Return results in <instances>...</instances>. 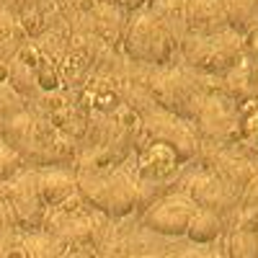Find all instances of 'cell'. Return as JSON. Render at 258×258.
I'll return each instance as SVG.
<instances>
[{"label":"cell","mask_w":258,"mask_h":258,"mask_svg":"<svg viewBox=\"0 0 258 258\" xmlns=\"http://www.w3.org/2000/svg\"><path fill=\"white\" fill-rule=\"evenodd\" d=\"M78 194L103 214L124 217L140 204V186L124 173H83L78 176Z\"/></svg>","instance_id":"1"},{"label":"cell","mask_w":258,"mask_h":258,"mask_svg":"<svg viewBox=\"0 0 258 258\" xmlns=\"http://www.w3.org/2000/svg\"><path fill=\"white\" fill-rule=\"evenodd\" d=\"M3 199L8 202L16 227L24 235H34L47 222V204L41 202L36 188V170H21V173L3 186Z\"/></svg>","instance_id":"2"},{"label":"cell","mask_w":258,"mask_h":258,"mask_svg":"<svg viewBox=\"0 0 258 258\" xmlns=\"http://www.w3.org/2000/svg\"><path fill=\"white\" fill-rule=\"evenodd\" d=\"M124 47L132 59L163 64L173 52V34L155 16H140L129 24Z\"/></svg>","instance_id":"3"},{"label":"cell","mask_w":258,"mask_h":258,"mask_svg":"<svg viewBox=\"0 0 258 258\" xmlns=\"http://www.w3.org/2000/svg\"><path fill=\"white\" fill-rule=\"evenodd\" d=\"M142 126L147 137L153 140V145H163L173 153L178 160H188L197 155L199 150V142H197V135L170 111H153L150 116L142 119Z\"/></svg>","instance_id":"4"},{"label":"cell","mask_w":258,"mask_h":258,"mask_svg":"<svg viewBox=\"0 0 258 258\" xmlns=\"http://www.w3.org/2000/svg\"><path fill=\"white\" fill-rule=\"evenodd\" d=\"M153 91H155V98L170 114L181 111L183 116H199L202 106L207 101L199 93V85L194 80H188L186 75H181V73H165V75L155 78Z\"/></svg>","instance_id":"5"},{"label":"cell","mask_w":258,"mask_h":258,"mask_svg":"<svg viewBox=\"0 0 258 258\" xmlns=\"http://www.w3.org/2000/svg\"><path fill=\"white\" fill-rule=\"evenodd\" d=\"M197 212V204L191 202V197H165L160 202H153V207L147 209V214L142 217V225L153 232L160 235H186V227Z\"/></svg>","instance_id":"6"},{"label":"cell","mask_w":258,"mask_h":258,"mask_svg":"<svg viewBox=\"0 0 258 258\" xmlns=\"http://www.w3.org/2000/svg\"><path fill=\"white\" fill-rule=\"evenodd\" d=\"M188 197L199 209H209L214 214H235L240 204V191L222 183L212 173H197L188 183Z\"/></svg>","instance_id":"7"},{"label":"cell","mask_w":258,"mask_h":258,"mask_svg":"<svg viewBox=\"0 0 258 258\" xmlns=\"http://www.w3.org/2000/svg\"><path fill=\"white\" fill-rule=\"evenodd\" d=\"M186 57L194 68L204 73H230L238 64L240 49L232 47L227 39H191L186 41Z\"/></svg>","instance_id":"8"},{"label":"cell","mask_w":258,"mask_h":258,"mask_svg":"<svg viewBox=\"0 0 258 258\" xmlns=\"http://www.w3.org/2000/svg\"><path fill=\"white\" fill-rule=\"evenodd\" d=\"M36 188L47 207H62L78 191V178L62 168L36 170Z\"/></svg>","instance_id":"9"},{"label":"cell","mask_w":258,"mask_h":258,"mask_svg":"<svg viewBox=\"0 0 258 258\" xmlns=\"http://www.w3.org/2000/svg\"><path fill=\"white\" fill-rule=\"evenodd\" d=\"M207 173H212V176H217L222 183H227V186H232L235 191H240L243 194V188L253 181V170H250V165L243 160V158H238V155H232V153H220V150H214V153L207 158Z\"/></svg>","instance_id":"10"},{"label":"cell","mask_w":258,"mask_h":258,"mask_svg":"<svg viewBox=\"0 0 258 258\" xmlns=\"http://www.w3.org/2000/svg\"><path fill=\"white\" fill-rule=\"evenodd\" d=\"M199 126L202 132L212 140H222V137H230L235 129H238V119H235V111L220 98H207L202 111H199Z\"/></svg>","instance_id":"11"},{"label":"cell","mask_w":258,"mask_h":258,"mask_svg":"<svg viewBox=\"0 0 258 258\" xmlns=\"http://www.w3.org/2000/svg\"><path fill=\"white\" fill-rule=\"evenodd\" d=\"M186 24L199 34H217L225 24V6L222 0H188L186 3Z\"/></svg>","instance_id":"12"},{"label":"cell","mask_w":258,"mask_h":258,"mask_svg":"<svg viewBox=\"0 0 258 258\" xmlns=\"http://www.w3.org/2000/svg\"><path fill=\"white\" fill-rule=\"evenodd\" d=\"M225 232V225H222V217L214 214L209 209H199L194 212V217L186 227V238L197 245H207V243H214Z\"/></svg>","instance_id":"13"},{"label":"cell","mask_w":258,"mask_h":258,"mask_svg":"<svg viewBox=\"0 0 258 258\" xmlns=\"http://www.w3.org/2000/svg\"><path fill=\"white\" fill-rule=\"evenodd\" d=\"M227 93L235 101H255L258 98V68L248 62L235 64L227 75Z\"/></svg>","instance_id":"14"},{"label":"cell","mask_w":258,"mask_h":258,"mask_svg":"<svg viewBox=\"0 0 258 258\" xmlns=\"http://www.w3.org/2000/svg\"><path fill=\"white\" fill-rule=\"evenodd\" d=\"M232 230L258 232V176H253V181L240 194V204L235 209V227Z\"/></svg>","instance_id":"15"},{"label":"cell","mask_w":258,"mask_h":258,"mask_svg":"<svg viewBox=\"0 0 258 258\" xmlns=\"http://www.w3.org/2000/svg\"><path fill=\"white\" fill-rule=\"evenodd\" d=\"M222 6H225L227 24L235 26L238 31H245V29H253L255 26L258 11L253 6V0H222Z\"/></svg>","instance_id":"16"},{"label":"cell","mask_w":258,"mask_h":258,"mask_svg":"<svg viewBox=\"0 0 258 258\" xmlns=\"http://www.w3.org/2000/svg\"><path fill=\"white\" fill-rule=\"evenodd\" d=\"M227 258H258V232L232 230L227 235Z\"/></svg>","instance_id":"17"},{"label":"cell","mask_w":258,"mask_h":258,"mask_svg":"<svg viewBox=\"0 0 258 258\" xmlns=\"http://www.w3.org/2000/svg\"><path fill=\"white\" fill-rule=\"evenodd\" d=\"M21 111H26L24 109V98H21L8 83H0V129H3Z\"/></svg>","instance_id":"18"},{"label":"cell","mask_w":258,"mask_h":258,"mask_svg":"<svg viewBox=\"0 0 258 258\" xmlns=\"http://www.w3.org/2000/svg\"><path fill=\"white\" fill-rule=\"evenodd\" d=\"M21 170H24V158H21V153H16L11 145H6L0 140V183L13 181Z\"/></svg>","instance_id":"19"},{"label":"cell","mask_w":258,"mask_h":258,"mask_svg":"<svg viewBox=\"0 0 258 258\" xmlns=\"http://www.w3.org/2000/svg\"><path fill=\"white\" fill-rule=\"evenodd\" d=\"M26 258H57V245L49 235H26Z\"/></svg>","instance_id":"20"},{"label":"cell","mask_w":258,"mask_h":258,"mask_svg":"<svg viewBox=\"0 0 258 258\" xmlns=\"http://www.w3.org/2000/svg\"><path fill=\"white\" fill-rule=\"evenodd\" d=\"M0 258H26V235L21 230L0 235Z\"/></svg>","instance_id":"21"},{"label":"cell","mask_w":258,"mask_h":258,"mask_svg":"<svg viewBox=\"0 0 258 258\" xmlns=\"http://www.w3.org/2000/svg\"><path fill=\"white\" fill-rule=\"evenodd\" d=\"M11 230H18V227H16V220H13V212H11L8 202L0 197V235H6Z\"/></svg>","instance_id":"22"},{"label":"cell","mask_w":258,"mask_h":258,"mask_svg":"<svg viewBox=\"0 0 258 258\" xmlns=\"http://www.w3.org/2000/svg\"><path fill=\"white\" fill-rule=\"evenodd\" d=\"M121 6H126V8H137V6H142L145 0H119Z\"/></svg>","instance_id":"23"},{"label":"cell","mask_w":258,"mask_h":258,"mask_svg":"<svg viewBox=\"0 0 258 258\" xmlns=\"http://www.w3.org/2000/svg\"><path fill=\"white\" fill-rule=\"evenodd\" d=\"M207 253H199V250H188V253H181L178 258H204Z\"/></svg>","instance_id":"24"},{"label":"cell","mask_w":258,"mask_h":258,"mask_svg":"<svg viewBox=\"0 0 258 258\" xmlns=\"http://www.w3.org/2000/svg\"><path fill=\"white\" fill-rule=\"evenodd\" d=\"M41 3H47V0H24V8H36Z\"/></svg>","instance_id":"25"},{"label":"cell","mask_w":258,"mask_h":258,"mask_svg":"<svg viewBox=\"0 0 258 258\" xmlns=\"http://www.w3.org/2000/svg\"><path fill=\"white\" fill-rule=\"evenodd\" d=\"M3 186H6V183H0V197H3Z\"/></svg>","instance_id":"26"},{"label":"cell","mask_w":258,"mask_h":258,"mask_svg":"<svg viewBox=\"0 0 258 258\" xmlns=\"http://www.w3.org/2000/svg\"><path fill=\"white\" fill-rule=\"evenodd\" d=\"M204 258H220V255H204Z\"/></svg>","instance_id":"27"}]
</instances>
